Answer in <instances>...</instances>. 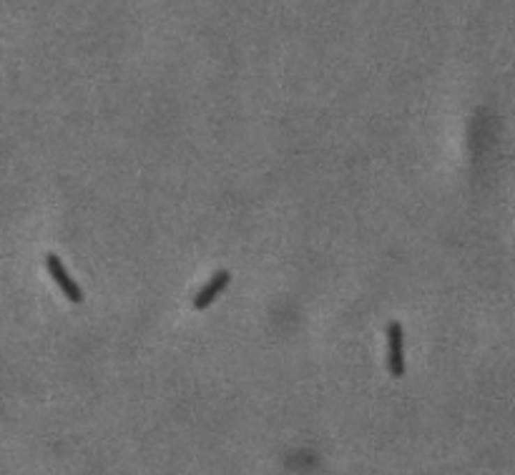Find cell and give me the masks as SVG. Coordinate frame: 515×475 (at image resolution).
<instances>
[{
    "label": "cell",
    "instance_id": "obj_1",
    "mask_svg": "<svg viewBox=\"0 0 515 475\" xmlns=\"http://www.w3.org/2000/svg\"><path fill=\"white\" fill-rule=\"evenodd\" d=\"M45 264H48V272L50 277L58 282V287H61V292L68 297V302H73V305H81L83 302V292L81 287L75 284L73 279L68 277V272H66V267L61 264V259H58L56 254H48L45 256Z\"/></svg>",
    "mask_w": 515,
    "mask_h": 475
},
{
    "label": "cell",
    "instance_id": "obj_2",
    "mask_svg": "<svg viewBox=\"0 0 515 475\" xmlns=\"http://www.w3.org/2000/svg\"><path fill=\"white\" fill-rule=\"evenodd\" d=\"M387 342H389V370H392V375L395 377H402L405 375V352H402L405 335H402L400 322H389Z\"/></svg>",
    "mask_w": 515,
    "mask_h": 475
},
{
    "label": "cell",
    "instance_id": "obj_3",
    "mask_svg": "<svg viewBox=\"0 0 515 475\" xmlns=\"http://www.w3.org/2000/svg\"><path fill=\"white\" fill-rule=\"evenodd\" d=\"M229 279H232V275H229L226 269H221V272H216V275L211 277V282H209L207 287L201 289V292L194 297V307H196V309H207V307L211 305V302L216 300V297H219V294L226 289V284H229Z\"/></svg>",
    "mask_w": 515,
    "mask_h": 475
}]
</instances>
